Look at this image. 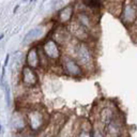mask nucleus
I'll use <instances>...</instances> for the list:
<instances>
[{"label":"nucleus","instance_id":"2eb2a0df","mask_svg":"<svg viewBox=\"0 0 137 137\" xmlns=\"http://www.w3.org/2000/svg\"><path fill=\"white\" fill-rule=\"evenodd\" d=\"M8 60H9V55L6 56V62H4V66H6L8 64Z\"/></svg>","mask_w":137,"mask_h":137},{"label":"nucleus","instance_id":"f8f14e48","mask_svg":"<svg viewBox=\"0 0 137 137\" xmlns=\"http://www.w3.org/2000/svg\"><path fill=\"white\" fill-rule=\"evenodd\" d=\"M72 13H73V9H72V6H68V8H66V9H63L62 11H60V13H59L60 20H61L62 22H68L71 18Z\"/></svg>","mask_w":137,"mask_h":137},{"label":"nucleus","instance_id":"1a4fd4ad","mask_svg":"<svg viewBox=\"0 0 137 137\" xmlns=\"http://www.w3.org/2000/svg\"><path fill=\"white\" fill-rule=\"evenodd\" d=\"M70 30L71 32L75 34L79 39H85L86 38V29L82 27V26L79 24L78 22H73L70 25Z\"/></svg>","mask_w":137,"mask_h":137},{"label":"nucleus","instance_id":"f3484780","mask_svg":"<svg viewBox=\"0 0 137 137\" xmlns=\"http://www.w3.org/2000/svg\"><path fill=\"white\" fill-rule=\"evenodd\" d=\"M14 137H22V136H20V135H15Z\"/></svg>","mask_w":137,"mask_h":137},{"label":"nucleus","instance_id":"ddd939ff","mask_svg":"<svg viewBox=\"0 0 137 137\" xmlns=\"http://www.w3.org/2000/svg\"><path fill=\"white\" fill-rule=\"evenodd\" d=\"M91 137H105V136H104L103 132L100 130V128H96L92 134H91Z\"/></svg>","mask_w":137,"mask_h":137},{"label":"nucleus","instance_id":"6e6552de","mask_svg":"<svg viewBox=\"0 0 137 137\" xmlns=\"http://www.w3.org/2000/svg\"><path fill=\"white\" fill-rule=\"evenodd\" d=\"M26 61L28 63V66L29 68H38L40 63V58H39V55L36 52V49H30L29 52L27 54V58H26Z\"/></svg>","mask_w":137,"mask_h":137},{"label":"nucleus","instance_id":"423d86ee","mask_svg":"<svg viewBox=\"0 0 137 137\" xmlns=\"http://www.w3.org/2000/svg\"><path fill=\"white\" fill-rule=\"evenodd\" d=\"M43 49L46 56H48L52 59H58L60 57V49L58 47V45L56 44V42L52 41V40L44 44Z\"/></svg>","mask_w":137,"mask_h":137},{"label":"nucleus","instance_id":"0eeeda50","mask_svg":"<svg viewBox=\"0 0 137 137\" xmlns=\"http://www.w3.org/2000/svg\"><path fill=\"white\" fill-rule=\"evenodd\" d=\"M135 6H132V4H128L124 8V11H123V14L121 16V20H122L123 22L125 24H131L135 20V17H136V14H135Z\"/></svg>","mask_w":137,"mask_h":137},{"label":"nucleus","instance_id":"dca6fc26","mask_svg":"<svg viewBox=\"0 0 137 137\" xmlns=\"http://www.w3.org/2000/svg\"><path fill=\"white\" fill-rule=\"evenodd\" d=\"M27 137H36V136H34V135H33V134H29V135H28V136H27Z\"/></svg>","mask_w":137,"mask_h":137},{"label":"nucleus","instance_id":"20e7f679","mask_svg":"<svg viewBox=\"0 0 137 137\" xmlns=\"http://www.w3.org/2000/svg\"><path fill=\"white\" fill-rule=\"evenodd\" d=\"M22 82H24L26 86H29V87L36 86L38 82L36 73L28 66H24V68H22Z\"/></svg>","mask_w":137,"mask_h":137},{"label":"nucleus","instance_id":"7ed1b4c3","mask_svg":"<svg viewBox=\"0 0 137 137\" xmlns=\"http://www.w3.org/2000/svg\"><path fill=\"white\" fill-rule=\"evenodd\" d=\"M76 58L84 66H89L93 61V58L90 50L84 44H80L76 47Z\"/></svg>","mask_w":137,"mask_h":137},{"label":"nucleus","instance_id":"f03ea898","mask_svg":"<svg viewBox=\"0 0 137 137\" xmlns=\"http://www.w3.org/2000/svg\"><path fill=\"white\" fill-rule=\"evenodd\" d=\"M63 68L66 70L68 75L73 76V77H78L82 74V71L80 66H78V63L68 57H66L63 60Z\"/></svg>","mask_w":137,"mask_h":137},{"label":"nucleus","instance_id":"f257e3e1","mask_svg":"<svg viewBox=\"0 0 137 137\" xmlns=\"http://www.w3.org/2000/svg\"><path fill=\"white\" fill-rule=\"evenodd\" d=\"M26 119H27L29 126L33 133L41 131L44 126V123H45L44 116H43V114L38 112V110H31V112H29L27 114V116H26Z\"/></svg>","mask_w":137,"mask_h":137},{"label":"nucleus","instance_id":"a211bd4d","mask_svg":"<svg viewBox=\"0 0 137 137\" xmlns=\"http://www.w3.org/2000/svg\"><path fill=\"white\" fill-rule=\"evenodd\" d=\"M133 1H135V0H133Z\"/></svg>","mask_w":137,"mask_h":137},{"label":"nucleus","instance_id":"9d476101","mask_svg":"<svg viewBox=\"0 0 137 137\" xmlns=\"http://www.w3.org/2000/svg\"><path fill=\"white\" fill-rule=\"evenodd\" d=\"M120 131H121L120 124H119V122H118V121H116L115 119H114L109 124H107L106 132H107V134H108L110 137H119Z\"/></svg>","mask_w":137,"mask_h":137},{"label":"nucleus","instance_id":"4468645a","mask_svg":"<svg viewBox=\"0 0 137 137\" xmlns=\"http://www.w3.org/2000/svg\"><path fill=\"white\" fill-rule=\"evenodd\" d=\"M78 137H91V133L89 131H86V130H82L80 133H79Z\"/></svg>","mask_w":137,"mask_h":137},{"label":"nucleus","instance_id":"9b49d317","mask_svg":"<svg viewBox=\"0 0 137 137\" xmlns=\"http://www.w3.org/2000/svg\"><path fill=\"white\" fill-rule=\"evenodd\" d=\"M114 119H115V118H114L112 109H110L108 107L102 109V112H101V121H102L103 124L107 125V124H109L110 122H112Z\"/></svg>","mask_w":137,"mask_h":137},{"label":"nucleus","instance_id":"39448f33","mask_svg":"<svg viewBox=\"0 0 137 137\" xmlns=\"http://www.w3.org/2000/svg\"><path fill=\"white\" fill-rule=\"evenodd\" d=\"M11 122H12V126H13L14 130L20 132L22 130H25L26 125H27V119H26V117L22 115V112H15L12 115V120H11Z\"/></svg>","mask_w":137,"mask_h":137}]
</instances>
